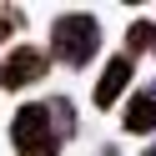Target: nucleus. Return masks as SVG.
Returning <instances> with one entry per match:
<instances>
[{"label": "nucleus", "mask_w": 156, "mask_h": 156, "mask_svg": "<svg viewBox=\"0 0 156 156\" xmlns=\"http://www.w3.org/2000/svg\"><path fill=\"white\" fill-rule=\"evenodd\" d=\"M101 51V20L91 10H61L51 20V55L71 71H86Z\"/></svg>", "instance_id": "1"}, {"label": "nucleus", "mask_w": 156, "mask_h": 156, "mask_svg": "<svg viewBox=\"0 0 156 156\" xmlns=\"http://www.w3.org/2000/svg\"><path fill=\"white\" fill-rule=\"evenodd\" d=\"M10 146L15 156H61V131H55L45 101H25L10 116Z\"/></svg>", "instance_id": "2"}, {"label": "nucleus", "mask_w": 156, "mask_h": 156, "mask_svg": "<svg viewBox=\"0 0 156 156\" xmlns=\"http://www.w3.org/2000/svg\"><path fill=\"white\" fill-rule=\"evenodd\" d=\"M45 71H51V51H41V45H15V51H5V61H0V91H25V86L45 81Z\"/></svg>", "instance_id": "3"}, {"label": "nucleus", "mask_w": 156, "mask_h": 156, "mask_svg": "<svg viewBox=\"0 0 156 156\" xmlns=\"http://www.w3.org/2000/svg\"><path fill=\"white\" fill-rule=\"evenodd\" d=\"M131 71H136V61H131V55H111V61L101 66V81H96V91H91L96 111H111V106L126 96V86H131Z\"/></svg>", "instance_id": "4"}, {"label": "nucleus", "mask_w": 156, "mask_h": 156, "mask_svg": "<svg viewBox=\"0 0 156 156\" xmlns=\"http://www.w3.org/2000/svg\"><path fill=\"white\" fill-rule=\"evenodd\" d=\"M121 131H126V136H151V141H156V96H151V91L126 96V106H121Z\"/></svg>", "instance_id": "5"}, {"label": "nucleus", "mask_w": 156, "mask_h": 156, "mask_svg": "<svg viewBox=\"0 0 156 156\" xmlns=\"http://www.w3.org/2000/svg\"><path fill=\"white\" fill-rule=\"evenodd\" d=\"M151 45H156V20H131L126 25V55H131V61L146 55Z\"/></svg>", "instance_id": "6"}, {"label": "nucleus", "mask_w": 156, "mask_h": 156, "mask_svg": "<svg viewBox=\"0 0 156 156\" xmlns=\"http://www.w3.org/2000/svg\"><path fill=\"white\" fill-rule=\"evenodd\" d=\"M51 121H55V131H61V141L66 136H76V106H71V96H51Z\"/></svg>", "instance_id": "7"}, {"label": "nucleus", "mask_w": 156, "mask_h": 156, "mask_svg": "<svg viewBox=\"0 0 156 156\" xmlns=\"http://www.w3.org/2000/svg\"><path fill=\"white\" fill-rule=\"evenodd\" d=\"M20 30H25V10H15V5H0V41H15Z\"/></svg>", "instance_id": "8"}, {"label": "nucleus", "mask_w": 156, "mask_h": 156, "mask_svg": "<svg viewBox=\"0 0 156 156\" xmlns=\"http://www.w3.org/2000/svg\"><path fill=\"white\" fill-rule=\"evenodd\" d=\"M96 156H121V146H101V151H96Z\"/></svg>", "instance_id": "9"}, {"label": "nucleus", "mask_w": 156, "mask_h": 156, "mask_svg": "<svg viewBox=\"0 0 156 156\" xmlns=\"http://www.w3.org/2000/svg\"><path fill=\"white\" fill-rule=\"evenodd\" d=\"M146 156H156V141H151V146H146Z\"/></svg>", "instance_id": "10"}, {"label": "nucleus", "mask_w": 156, "mask_h": 156, "mask_svg": "<svg viewBox=\"0 0 156 156\" xmlns=\"http://www.w3.org/2000/svg\"><path fill=\"white\" fill-rule=\"evenodd\" d=\"M151 96H156V86H151Z\"/></svg>", "instance_id": "11"}]
</instances>
